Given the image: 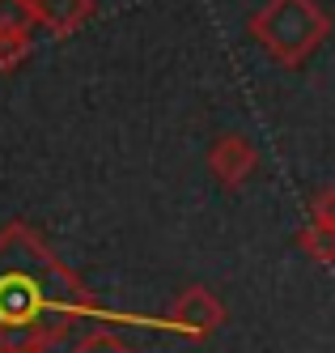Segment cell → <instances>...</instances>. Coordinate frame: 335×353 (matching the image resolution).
<instances>
[{
    "label": "cell",
    "mask_w": 335,
    "mask_h": 353,
    "mask_svg": "<svg viewBox=\"0 0 335 353\" xmlns=\"http://www.w3.org/2000/svg\"><path fill=\"white\" fill-rule=\"evenodd\" d=\"M297 247H301L310 260H318V264H335V225L310 221V225L297 234Z\"/></svg>",
    "instance_id": "cell-6"
},
{
    "label": "cell",
    "mask_w": 335,
    "mask_h": 353,
    "mask_svg": "<svg viewBox=\"0 0 335 353\" xmlns=\"http://www.w3.org/2000/svg\"><path fill=\"white\" fill-rule=\"evenodd\" d=\"M98 302L25 221L0 225V353H47Z\"/></svg>",
    "instance_id": "cell-1"
},
{
    "label": "cell",
    "mask_w": 335,
    "mask_h": 353,
    "mask_svg": "<svg viewBox=\"0 0 335 353\" xmlns=\"http://www.w3.org/2000/svg\"><path fill=\"white\" fill-rule=\"evenodd\" d=\"M255 166H259V149H255L246 137H221L213 149H208V170L217 174V183L225 188H242Z\"/></svg>",
    "instance_id": "cell-4"
},
{
    "label": "cell",
    "mask_w": 335,
    "mask_h": 353,
    "mask_svg": "<svg viewBox=\"0 0 335 353\" xmlns=\"http://www.w3.org/2000/svg\"><path fill=\"white\" fill-rule=\"evenodd\" d=\"M34 26L51 30L56 39H68L94 17V0H30Z\"/></svg>",
    "instance_id": "cell-5"
},
{
    "label": "cell",
    "mask_w": 335,
    "mask_h": 353,
    "mask_svg": "<svg viewBox=\"0 0 335 353\" xmlns=\"http://www.w3.org/2000/svg\"><path fill=\"white\" fill-rule=\"evenodd\" d=\"M250 34L263 43V52L280 64H305L323 39L331 34V17L314 0H268V5L250 17Z\"/></svg>",
    "instance_id": "cell-2"
},
{
    "label": "cell",
    "mask_w": 335,
    "mask_h": 353,
    "mask_svg": "<svg viewBox=\"0 0 335 353\" xmlns=\"http://www.w3.org/2000/svg\"><path fill=\"white\" fill-rule=\"evenodd\" d=\"M221 323H225V307L217 302V294L204 290V285H187L166 311V327H174V332H183V336H195V341L213 336Z\"/></svg>",
    "instance_id": "cell-3"
},
{
    "label": "cell",
    "mask_w": 335,
    "mask_h": 353,
    "mask_svg": "<svg viewBox=\"0 0 335 353\" xmlns=\"http://www.w3.org/2000/svg\"><path fill=\"white\" fill-rule=\"evenodd\" d=\"M68 353H136V349L127 345L119 332H111V327H94V332H85Z\"/></svg>",
    "instance_id": "cell-8"
},
{
    "label": "cell",
    "mask_w": 335,
    "mask_h": 353,
    "mask_svg": "<svg viewBox=\"0 0 335 353\" xmlns=\"http://www.w3.org/2000/svg\"><path fill=\"white\" fill-rule=\"evenodd\" d=\"M310 221L335 225V188H323V192H314V200H310Z\"/></svg>",
    "instance_id": "cell-10"
},
{
    "label": "cell",
    "mask_w": 335,
    "mask_h": 353,
    "mask_svg": "<svg viewBox=\"0 0 335 353\" xmlns=\"http://www.w3.org/2000/svg\"><path fill=\"white\" fill-rule=\"evenodd\" d=\"M34 13L30 0H0V30H30Z\"/></svg>",
    "instance_id": "cell-9"
},
{
    "label": "cell",
    "mask_w": 335,
    "mask_h": 353,
    "mask_svg": "<svg viewBox=\"0 0 335 353\" xmlns=\"http://www.w3.org/2000/svg\"><path fill=\"white\" fill-rule=\"evenodd\" d=\"M34 52V39L30 30H0V72H13L30 60Z\"/></svg>",
    "instance_id": "cell-7"
}]
</instances>
